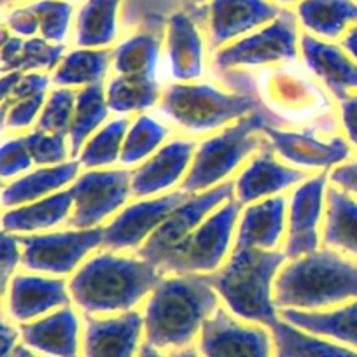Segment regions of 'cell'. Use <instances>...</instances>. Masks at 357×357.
<instances>
[{"label": "cell", "mask_w": 357, "mask_h": 357, "mask_svg": "<svg viewBox=\"0 0 357 357\" xmlns=\"http://www.w3.org/2000/svg\"><path fill=\"white\" fill-rule=\"evenodd\" d=\"M139 357H163V356L158 352L156 347H153L151 343H146V345H142V349H140Z\"/></svg>", "instance_id": "obj_53"}, {"label": "cell", "mask_w": 357, "mask_h": 357, "mask_svg": "<svg viewBox=\"0 0 357 357\" xmlns=\"http://www.w3.org/2000/svg\"><path fill=\"white\" fill-rule=\"evenodd\" d=\"M296 18L291 11L282 9L279 18L273 20L266 29L219 50L214 56V65L226 70L240 65H263L289 60L296 58Z\"/></svg>", "instance_id": "obj_11"}, {"label": "cell", "mask_w": 357, "mask_h": 357, "mask_svg": "<svg viewBox=\"0 0 357 357\" xmlns=\"http://www.w3.org/2000/svg\"><path fill=\"white\" fill-rule=\"evenodd\" d=\"M70 293L61 279L33 275L11 277L6 289V307L15 321L29 322L54 308L67 307Z\"/></svg>", "instance_id": "obj_16"}, {"label": "cell", "mask_w": 357, "mask_h": 357, "mask_svg": "<svg viewBox=\"0 0 357 357\" xmlns=\"http://www.w3.org/2000/svg\"><path fill=\"white\" fill-rule=\"evenodd\" d=\"M44 98H46V93H39L4 105V112H2L4 126L11 130H20L32 125V121L39 114L40 107H43Z\"/></svg>", "instance_id": "obj_43"}, {"label": "cell", "mask_w": 357, "mask_h": 357, "mask_svg": "<svg viewBox=\"0 0 357 357\" xmlns=\"http://www.w3.org/2000/svg\"><path fill=\"white\" fill-rule=\"evenodd\" d=\"M26 146L33 158V163L39 165H61L67 158V139L58 133H46L36 130L25 137Z\"/></svg>", "instance_id": "obj_42"}, {"label": "cell", "mask_w": 357, "mask_h": 357, "mask_svg": "<svg viewBox=\"0 0 357 357\" xmlns=\"http://www.w3.org/2000/svg\"><path fill=\"white\" fill-rule=\"evenodd\" d=\"M22 338L37 352L51 357H77L79 321L70 307H61L54 314L22 326Z\"/></svg>", "instance_id": "obj_21"}, {"label": "cell", "mask_w": 357, "mask_h": 357, "mask_svg": "<svg viewBox=\"0 0 357 357\" xmlns=\"http://www.w3.org/2000/svg\"><path fill=\"white\" fill-rule=\"evenodd\" d=\"M160 282V268L149 261L102 252L79 268L68 293L86 314H107L130 310Z\"/></svg>", "instance_id": "obj_2"}, {"label": "cell", "mask_w": 357, "mask_h": 357, "mask_svg": "<svg viewBox=\"0 0 357 357\" xmlns=\"http://www.w3.org/2000/svg\"><path fill=\"white\" fill-rule=\"evenodd\" d=\"M2 249H0V270H2V289H8V279L13 277V270L18 266L22 261V245H20V238L13 233L4 231L2 233V242H0Z\"/></svg>", "instance_id": "obj_45"}, {"label": "cell", "mask_w": 357, "mask_h": 357, "mask_svg": "<svg viewBox=\"0 0 357 357\" xmlns=\"http://www.w3.org/2000/svg\"><path fill=\"white\" fill-rule=\"evenodd\" d=\"M160 46L161 39L153 32L137 33V36L123 40L112 54L118 74L154 77Z\"/></svg>", "instance_id": "obj_35"}, {"label": "cell", "mask_w": 357, "mask_h": 357, "mask_svg": "<svg viewBox=\"0 0 357 357\" xmlns=\"http://www.w3.org/2000/svg\"><path fill=\"white\" fill-rule=\"evenodd\" d=\"M207 0H125L123 4V23L126 26L144 25L161 30L174 13L183 11L190 15L197 23H204L208 18Z\"/></svg>", "instance_id": "obj_29"}, {"label": "cell", "mask_w": 357, "mask_h": 357, "mask_svg": "<svg viewBox=\"0 0 357 357\" xmlns=\"http://www.w3.org/2000/svg\"><path fill=\"white\" fill-rule=\"evenodd\" d=\"M16 338H18V333L13 329V326H8L4 322L2 324V357H9L15 352Z\"/></svg>", "instance_id": "obj_50"}, {"label": "cell", "mask_w": 357, "mask_h": 357, "mask_svg": "<svg viewBox=\"0 0 357 357\" xmlns=\"http://www.w3.org/2000/svg\"><path fill=\"white\" fill-rule=\"evenodd\" d=\"M303 177V172L277 163L272 153L264 151L243 168L235 181V198L242 205L250 204L268 195L279 193Z\"/></svg>", "instance_id": "obj_22"}, {"label": "cell", "mask_w": 357, "mask_h": 357, "mask_svg": "<svg viewBox=\"0 0 357 357\" xmlns=\"http://www.w3.org/2000/svg\"><path fill=\"white\" fill-rule=\"evenodd\" d=\"M279 2H286L287 4V2H296V0H279Z\"/></svg>", "instance_id": "obj_56"}, {"label": "cell", "mask_w": 357, "mask_h": 357, "mask_svg": "<svg viewBox=\"0 0 357 357\" xmlns=\"http://www.w3.org/2000/svg\"><path fill=\"white\" fill-rule=\"evenodd\" d=\"M30 8L39 18V30L43 33V39L53 44L63 43L72 16V6L67 0H37Z\"/></svg>", "instance_id": "obj_39"}, {"label": "cell", "mask_w": 357, "mask_h": 357, "mask_svg": "<svg viewBox=\"0 0 357 357\" xmlns=\"http://www.w3.org/2000/svg\"><path fill=\"white\" fill-rule=\"evenodd\" d=\"M172 357H198V354L195 350H177V352H172Z\"/></svg>", "instance_id": "obj_55"}, {"label": "cell", "mask_w": 357, "mask_h": 357, "mask_svg": "<svg viewBox=\"0 0 357 357\" xmlns=\"http://www.w3.org/2000/svg\"><path fill=\"white\" fill-rule=\"evenodd\" d=\"M161 109L183 128L211 132L261 107L250 93H222L208 84H174L161 97Z\"/></svg>", "instance_id": "obj_6"}, {"label": "cell", "mask_w": 357, "mask_h": 357, "mask_svg": "<svg viewBox=\"0 0 357 357\" xmlns=\"http://www.w3.org/2000/svg\"><path fill=\"white\" fill-rule=\"evenodd\" d=\"M63 56V46L46 39L23 40V46L15 60L6 65L4 70L23 72L30 68H53Z\"/></svg>", "instance_id": "obj_40"}, {"label": "cell", "mask_w": 357, "mask_h": 357, "mask_svg": "<svg viewBox=\"0 0 357 357\" xmlns=\"http://www.w3.org/2000/svg\"><path fill=\"white\" fill-rule=\"evenodd\" d=\"M79 165L81 163L75 161H65L56 167L40 168L15 183L6 184L2 191V204L4 207H18L61 190L74 181L79 172Z\"/></svg>", "instance_id": "obj_27"}, {"label": "cell", "mask_w": 357, "mask_h": 357, "mask_svg": "<svg viewBox=\"0 0 357 357\" xmlns=\"http://www.w3.org/2000/svg\"><path fill=\"white\" fill-rule=\"evenodd\" d=\"M72 208H74V197L68 190L43 198L36 204L4 212L2 228L8 233H30L53 228L68 218Z\"/></svg>", "instance_id": "obj_26"}, {"label": "cell", "mask_w": 357, "mask_h": 357, "mask_svg": "<svg viewBox=\"0 0 357 357\" xmlns=\"http://www.w3.org/2000/svg\"><path fill=\"white\" fill-rule=\"evenodd\" d=\"M132 190V174L128 170L88 172L70 188L74 212L70 226L75 229H91L118 211Z\"/></svg>", "instance_id": "obj_10"}, {"label": "cell", "mask_w": 357, "mask_h": 357, "mask_svg": "<svg viewBox=\"0 0 357 357\" xmlns=\"http://www.w3.org/2000/svg\"><path fill=\"white\" fill-rule=\"evenodd\" d=\"M301 25L326 39H336L350 23H357L354 0H301L298 6Z\"/></svg>", "instance_id": "obj_28"}, {"label": "cell", "mask_w": 357, "mask_h": 357, "mask_svg": "<svg viewBox=\"0 0 357 357\" xmlns=\"http://www.w3.org/2000/svg\"><path fill=\"white\" fill-rule=\"evenodd\" d=\"M107 114V95L104 93L102 82L84 86L79 93H75L74 118H72L70 132H68L72 154L79 153L82 144L105 121Z\"/></svg>", "instance_id": "obj_32"}, {"label": "cell", "mask_w": 357, "mask_h": 357, "mask_svg": "<svg viewBox=\"0 0 357 357\" xmlns=\"http://www.w3.org/2000/svg\"><path fill=\"white\" fill-rule=\"evenodd\" d=\"M326 225L322 242L357 256V204L340 190L326 193Z\"/></svg>", "instance_id": "obj_31"}, {"label": "cell", "mask_w": 357, "mask_h": 357, "mask_svg": "<svg viewBox=\"0 0 357 357\" xmlns=\"http://www.w3.org/2000/svg\"><path fill=\"white\" fill-rule=\"evenodd\" d=\"M126 130H128L126 119H116L105 125L82 147V153L79 154V163L86 168L114 163L118 156H121Z\"/></svg>", "instance_id": "obj_37"}, {"label": "cell", "mask_w": 357, "mask_h": 357, "mask_svg": "<svg viewBox=\"0 0 357 357\" xmlns=\"http://www.w3.org/2000/svg\"><path fill=\"white\" fill-rule=\"evenodd\" d=\"M67 2H70V0H67Z\"/></svg>", "instance_id": "obj_57"}, {"label": "cell", "mask_w": 357, "mask_h": 357, "mask_svg": "<svg viewBox=\"0 0 357 357\" xmlns=\"http://www.w3.org/2000/svg\"><path fill=\"white\" fill-rule=\"evenodd\" d=\"M33 163V158L23 139H11L2 146V177L9 178L22 172L29 170Z\"/></svg>", "instance_id": "obj_44"}, {"label": "cell", "mask_w": 357, "mask_h": 357, "mask_svg": "<svg viewBox=\"0 0 357 357\" xmlns=\"http://www.w3.org/2000/svg\"><path fill=\"white\" fill-rule=\"evenodd\" d=\"M326 191V175L305 181L291 197L289 229L286 240V257L298 259L317 250L319 219Z\"/></svg>", "instance_id": "obj_14"}, {"label": "cell", "mask_w": 357, "mask_h": 357, "mask_svg": "<svg viewBox=\"0 0 357 357\" xmlns=\"http://www.w3.org/2000/svg\"><path fill=\"white\" fill-rule=\"evenodd\" d=\"M188 198L190 193L186 191H175L156 200L130 205L104 228V247L111 250L137 247Z\"/></svg>", "instance_id": "obj_13"}, {"label": "cell", "mask_w": 357, "mask_h": 357, "mask_svg": "<svg viewBox=\"0 0 357 357\" xmlns=\"http://www.w3.org/2000/svg\"><path fill=\"white\" fill-rule=\"evenodd\" d=\"M168 130L154 121L149 116H140L133 121L125 142H123L121 156L119 160L125 165H133L142 161L149 156L154 149H158L161 142L167 137Z\"/></svg>", "instance_id": "obj_38"}, {"label": "cell", "mask_w": 357, "mask_h": 357, "mask_svg": "<svg viewBox=\"0 0 357 357\" xmlns=\"http://www.w3.org/2000/svg\"><path fill=\"white\" fill-rule=\"evenodd\" d=\"M275 118L263 109L240 118L238 123L226 128L219 135L207 139L197 149L190 172L183 183V191L198 193L212 190V186L228 177L256 147L259 146L257 133L272 126Z\"/></svg>", "instance_id": "obj_5"}, {"label": "cell", "mask_w": 357, "mask_h": 357, "mask_svg": "<svg viewBox=\"0 0 357 357\" xmlns=\"http://www.w3.org/2000/svg\"><path fill=\"white\" fill-rule=\"evenodd\" d=\"M272 335L279 357H357L352 350L305 335L287 322L272 326Z\"/></svg>", "instance_id": "obj_36"}, {"label": "cell", "mask_w": 357, "mask_h": 357, "mask_svg": "<svg viewBox=\"0 0 357 357\" xmlns=\"http://www.w3.org/2000/svg\"><path fill=\"white\" fill-rule=\"evenodd\" d=\"M6 26L20 37H32L39 30V18L30 8H16L6 15Z\"/></svg>", "instance_id": "obj_46"}, {"label": "cell", "mask_w": 357, "mask_h": 357, "mask_svg": "<svg viewBox=\"0 0 357 357\" xmlns=\"http://www.w3.org/2000/svg\"><path fill=\"white\" fill-rule=\"evenodd\" d=\"M331 181L343 191L357 195V161L335 168L331 172Z\"/></svg>", "instance_id": "obj_48"}, {"label": "cell", "mask_w": 357, "mask_h": 357, "mask_svg": "<svg viewBox=\"0 0 357 357\" xmlns=\"http://www.w3.org/2000/svg\"><path fill=\"white\" fill-rule=\"evenodd\" d=\"M300 47L308 68L324 81L340 102L349 97V89L357 88V65L338 46L303 36Z\"/></svg>", "instance_id": "obj_20"}, {"label": "cell", "mask_w": 357, "mask_h": 357, "mask_svg": "<svg viewBox=\"0 0 357 357\" xmlns=\"http://www.w3.org/2000/svg\"><path fill=\"white\" fill-rule=\"evenodd\" d=\"M23 75V72H9V74L4 75V79H2V100H6V98L9 97V93L13 91V88L16 86V82L20 81V77Z\"/></svg>", "instance_id": "obj_51"}, {"label": "cell", "mask_w": 357, "mask_h": 357, "mask_svg": "<svg viewBox=\"0 0 357 357\" xmlns=\"http://www.w3.org/2000/svg\"><path fill=\"white\" fill-rule=\"evenodd\" d=\"M195 158V144L174 140L132 174V193L149 197L174 186Z\"/></svg>", "instance_id": "obj_18"}, {"label": "cell", "mask_w": 357, "mask_h": 357, "mask_svg": "<svg viewBox=\"0 0 357 357\" xmlns=\"http://www.w3.org/2000/svg\"><path fill=\"white\" fill-rule=\"evenodd\" d=\"M121 0H86L75 23V43L82 47L107 46L118 36Z\"/></svg>", "instance_id": "obj_30"}, {"label": "cell", "mask_w": 357, "mask_h": 357, "mask_svg": "<svg viewBox=\"0 0 357 357\" xmlns=\"http://www.w3.org/2000/svg\"><path fill=\"white\" fill-rule=\"evenodd\" d=\"M22 264L33 272L67 275L98 245H104V228L72 229L50 235L18 236Z\"/></svg>", "instance_id": "obj_8"}, {"label": "cell", "mask_w": 357, "mask_h": 357, "mask_svg": "<svg viewBox=\"0 0 357 357\" xmlns=\"http://www.w3.org/2000/svg\"><path fill=\"white\" fill-rule=\"evenodd\" d=\"M343 47L357 60V25L352 26L349 30V33L343 37Z\"/></svg>", "instance_id": "obj_52"}, {"label": "cell", "mask_w": 357, "mask_h": 357, "mask_svg": "<svg viewBox=\"0 0 357 357\" xmlns=\"http://www.w3.org/2000/svg\"><path fill=\"white\" fill-rule=\"evenodd\" d=\"M9 357H36V356H33L30 350H26L25 347H16L15 352H13Z\"/></svg>", "instance_id": "obj_54"}, {"label": "cell", "mask_w": 357, "mask_h": 357, "mask_svg": "<svg viewBox=\"0 0 357 357\" xmlns=\"http://www.w3.org/2000/svg\"><path fill=\"white\" fill-rule=\"evenodd\" d=\"M286 222V202L282 197L250 205L242 214L235 247L273 249L279 243Z\"/></svg>", "instance_id": "obj_24"}, {"label": "cell", "mask_w": 357, "mask_h": 357, "mask_svg": "<svg viewBox=\"0 0 357 357\" xmlns=\"http://www.w3.org/2000/svg\"><path fill=\"white\" fill-rule=\"evenodd\" d=\"M282 9L268 0H211L208 29L212 47H219L256 26L279 18Z\"/></svg>", "instance_id": "obj_15"}, {"label": "cell", "mask_w": 357, "mask_h": 357, "mask_svg": "<svg viewBox=\"0 0 357 357\" xmlns=\"http://www.w3.org/2000/svg\"><path fill=\"white\" fill-rule=\"evenodd\" d=\"M357 298V264L333 250H315L282 268L273 286L280 308L317 310Z\"/></svg>", "instance_id": "obj_3"}, {"label": "cell", "mask_w": 357, "mask_h": 357, "mask_svg": "<svg viewBox=\"0 0 357 357\" xmlns=\"http://www.w3.org/2000/svg\"><path fill=\"white\" fill-rule=\"evenodd\" d=\"M107 105L114 112H139L153 107L160 98V86L154 77L119 75L107 86Z\"/></svg>", "instance_id": "obj_34"}, {"label": "cell", "mask_w": 357, "mask_h": 357, "mask_svg": "<svg viewBox=\"0 0 357 357\" xmlns=\"http://www.w3.org/2000/svg\"><path fill=\"white\" fill-rule=\"evenodd\" d=\"M75 109V93L70 89H54L47 98L39 118V128L46 133L67 135L70 132L72 118Z\"/></svg>", "instance_id": "obj_41"}, {"label": "cell", "mask_w": 357, "mask_h": 357, "mask_svg": "<svg viewBox=\"0 0 357 357\" xmlns=\"http://www.w3.org/2000/svg\"><path fill=\"white\" fill-rule=\"evenodd\" d=\"M231 197H235V183L219 184L198 197L188 198L154 229L153 235L139 250L140 259L160 266L161 261L204 222L205 215L211 214L225 202L231 200Z\"/></svg>", "instance_id": "obj_9"}, {"label": "cell", "mask_w": 357, "mask_h": 357, "mask_svg": "<svg viewBox=\"0 0 357 357\" xmlns=\"http://www.w3.org/2000/svg\"><path fill=\"white\" fill-rule=\"evenodd\" d=\"M200 350L205 357H270L272 340L264 329L243 326L225 310H215L202 326Z\"/></svg>", "instance_id": "obj_12"}, {"label": "cell", "mask_w": 357, "mask_h": 357, "mask_svg": "<svg viewBox=\"0 0 357 357\" xmlns=\"http://www.w3.org/2000/svg\"><path fill=\"white\" fill-rule=\"evenodd\" d=\"M109 50H75L61 58L56 72L54 84L58 86H89L102 82L111 63Z\"/></svg>", "instance_id": "obj_33"}, {"label": "cell", "mask_w": 357, "mask_h": 357, "mask_svg": "<svg viewBox=\"0 0 357 357\" xmlns=\"http://www.w3.org/2000/svg\"><path fill=\"white\" fill-rule=\"evenodd\" d=\"M240 205L242 204L238 200H229L219 207L161 261L158 266L160 272L177 275L214 272L229 249L233 229L240 214Z\"/></svg>", "instance_id": "obj_7"}, {"label": "cell", "mask_w": 357, "mask_h": 357, "mask_svg": "<svg viewBox=\"0 0 357 357\" xmlns=\"http://www.w3.org/2000/svg\"><path fill=\"white\" fill-rule=\"evenodd\" d=\"M284 259L286 254L279 250L235 247L228 263L208 280L233 314L272 328L279 322L272 284Z\"/></svg>", "instance_id": "obj_4"}, {"label": "cell", "mask_w": 357, "mask_h": 357, "mask_svg": "<svg viewBox=\"0 0 357 357\" xmlns=\"http://www.w3.org/2000/svg\"><path fill=\"white\" fill-rule=\"evenodd\" d=\"M144 317L126 312L118 317H88L84 329V357H133L139 347Z\"/></svg>", "instance_id": "obj_17"}, {"label": "cell", "mask_w": 357, "mask_h": 357, "mask_svg": "<svg viewBox=\"0 0 357 357\" xmlns=\"http://www.w3.org/2000/svg\"><path fill=\"white\" fill-rule=\"evenodd\" d=\"M284 322L298 329L308 331L310 335L326 336V338L338 340L345 345L357 349V301L347 307L336 308L333 312H301L286 310L280 312Z\"/></svg>", "instance_id": "obj_25"}, {"label": "cell", "mask_w": 357, "mask_h": 357, "mask_svg": "<svg viewBox=\"0 0 357 357\" xmlns=\"http://www.w3.org/2000/svg\"><path fill=\"white\" fill-rule=\"evenodd\" d=\"M167 23V50L174 77L178 81L198 79L204 70V44L197 22L186 13L178 11Z\"/></svg>", "instance_id": "obj_23"}, {"label": "cell", "mask_w": 357, "mask_h": 357, "mask_svg": "<svg viewBox=\"0 0 357 357\" xmlns=\"http://www.w3.org/2000/svg\"><path fill=\"white\" fill-rule=\"evenodd\" d=\"M263 133H266L272 146L284 160L300 167L329 168L349 158V146L338 137L329 142H321L307 133L282 132L273 126H266Z\"/></svg>", "instance_id": "obj_19"}, {"label": "cell", "mask_w": 357, "mask_h": 357, "mask_svg": "<svg viewBox=\"0 0 357 357\" xmlns=\"http://www.w3.org/2000/svg\"><path fill=\"white\" fill-rule=\"evenodd\" d=\"M342 121L350 142L357 147V95L342 102Z\"/></svg>", "instance_id": "obj_49"}, {"label": "cell", "mask_w": 357, "mask_h": 357, "mask_svg": "<svg viewBox=\"0 0 357 357\" xmlns=\"http://www.w3.org/2000/svg\"><path fill=\"white\" fill-rule=\"evenodd\" d=\"M47 86H50V79H47L46 74H23L20 81L16 82L15 88H13L11 93H9V97L4 100V105L22 100V98L32 97V95L46 93Z\"/></svg>", "instance_id": "obj_47"}, {"label": "cell", "mask_w": 357, "mask_h": 357, "mask_svg": "<svg viewBox=\"0 0 357 357\" xmlns=\"http://www.w3.org/2000/svg\"><path fill=\"white\" fill-rule=\"evenodd\" d=\"M215 310L218 291L208 275L188 273L161 280L144 310L147 343L156 349H181Z\"/></svg>", "instance_id": "obj_1"}]
</instances>
